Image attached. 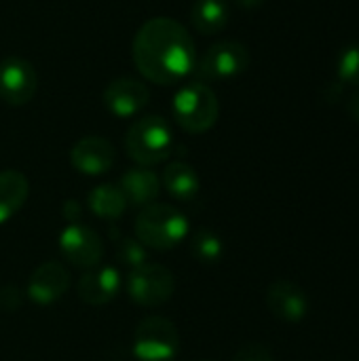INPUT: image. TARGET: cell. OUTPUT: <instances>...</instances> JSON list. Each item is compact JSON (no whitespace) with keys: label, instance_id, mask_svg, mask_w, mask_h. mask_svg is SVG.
Wrapping results in <instances>:
<instances>
[{"label":"cell","instance_id":"6da1fadb","mask_svg":"<svg viewBox=\"0 0 359 361\" xmlns=\"http://www.w3.org/2000/svg\"><path fill=\"white\" fill-rule=\"evenodd\" d=\"M138 72L161 87L182 82L195 72L197 51L188 30L171 17L148 19L133 38Z\"/></svg>","mask_w":359,"mask_h":361},{"label":"cell","instance_id":"7a4b0ae2","mask_svg":"<svg viewBox=\"0 0 359 361\" xmlns=\"http://www.w3.org/2000/svg\"><path fill=\"white\" fill-rule=\"evenodd\" d=\"M188 235V218L165 203L146 205L135 218V237L144 247L165 252L178 247Z\"/></svg>","mask_w":359,"mask_h":361},{"label":"cell","instance_id":"3957f363","mask_svg":"<svg viewBox=\"0 0 359 361\" xmlns=\"http://www.w3.org/2000/svg\"><path fill=\"white\" fill-rule=\"evenodd\" d=\"M174 148V133L169 123L159 114L138 118L125 133V152L142 167L163 163Z\"/></svg>","mask_w":359,"mask_h":361},{"label":"cell","instance_id":"277c9868","mask_svg":"<svg viewBox=\"0 0 359 361\" xmlns=\"http://www.w3.org/2000/svg\"><path fill=\"white\" fill-rule=\"evenodd\" d=\"M176 123L188 133L209 131L220 116V102L214 89L205 82H186L180 87L171 102Z\"/></svg>","mask_w":359,"mask_h":361},{"label":"cell","instance_id":"5b68a950","mask_svg":"<svg viewBox=\"0 0 359 361\" xmlns=\"http://www.w3.org/2000/svg\"><path fill=\"white\" fill-rule=\"evenodd\" d=\"M250 66V51L237 40H222L212 44L195 63V76L199 82L229 80L245 72Z\"/></svg>","mask_w":359,"mask_h":361},{"label":"cell","instance_id":"8992f818","mask_svg":"<svg viewBox=\"0 0 359 361\" xmlns=\"http://www.w3.org/2000/svg\"><path fill=\"white\" fill-rule=\"evenodd\" d=\"M178 349L180 336L169 319L150 315L138 324L133 353L140 361H171L178 355Z\"/></svg>","mask_w":359,"mask_h":361},{"label":"cell","instance_id":"52a82bcc","mask_svg":"<svg viewBox=\"0 0 359 361\" xmlns=\"http://www.w3.org/2000/svg\"><path fill=\"white\" fill-rule=\"evenodd\" d=\"M174 273L161 264L144 262L127 277V294L140 307H161L174 296Z\"/></svg>","mask_w":359,"mask_h":361},{"label":"cell","instance_id":"ba28073f","mask_svg":"<svg viewBox=\"0 0 359 361\" xmlns=\"http://www.w3.org/2000/svg\"><path fill=\"white\" fill-rule=\"evenodd\" d=\"M38 91V74L23 57H6L0 61V97L8 106L28 104Z\"/></svg>","mask_w":359,"mask_h":361},{"label":"cell","instance_id":"9c48e42d","mask_svg":"<svg viewBox=\"0 0 359 361\" xmlns=\"http://www.w3.org/2000/svg\"><path fill=\"white\" fill-rule=\"evenodd\" d=\"M59 250L70 264L87 271L97 269L104 256V245L99 235L83 224H70L63 228V233L59 235Z\"/></svg>","mask_w":359,"mask_h":361},{"label":"cell","instance_id":"30bf717a","mask_svg":"<svg viewBox=\"0 0 359 361\" xmlns=\"http://www.w3.org/2000/svg\"><path fill=\"white\" fill-rule=\"evenodd\" d=\"M148 99H150L148 87L142 80L129 78V76L110 80L102 93V102H104L106 110L116 118L135 116L148 104Z\"/></svg>","mask_w":359,"mask_h":361},{"label":"cell","instance_id":"8fae6325","mask_svg":"<svg viewBox=\"0 0 359 361\" xmlns=\"http://www.w3.org/2000/svg\"><path fill=\"white\" fill-rule=\"evenodd\" d=\"M116 159V150L110 140L99 135L80 137L70 150V163L76 171L85 176H102L106 173Z\"/></svg>","mask_w":359,"mask_h":361},{"label":"cell","instance_id":"7c38bea8","mask_svg":"<svg viewBox=\"0 0 359 361\" xmlns=\"http://www.w3.org/2000/svg\"><path fill=\"white\" fill-rule=\"evenodd\" d=\"M267 307L269 311L288 324H298L305 319L307 311H309V298L305 294L303 288H298L292 281L279 279L275 283H271V288L267 290Z\"/></svg>","mask_w":359,"mask_h":361},{"label":"cell","instance_id":"4fadbf2b","mask_svg":"<svg viewBox=\"0 0 359 361\" xmlns=\"http://www.w3.org/2000/svg\"><path fill=\"white\" fill-rule=\"evenodd\" d=\"M70 286V275L59 262H42L28 281V298L36 305H51L59 300Z\"/></svg>","mask_w":359,"mask_h":361},{"label":"cell","instance_id":"5bb4252c","mask_svg":"<svg viewBox=\"0 0 359 361\" xmlns=\"http://www.w3.org/2000/svg\"><path fill=\"white\" fill-rule=\"evenodd\" d=\"M118 290H121V275L114 267L91 269L78 279V286H76L78 298L91 307L108 305L110 300L116 298Z\"/></svg>","mask_w":359,"mask_h":361},{"label":"cell","instance_id":"9a60e30c","mask_svg":"<svg viewBox=\"0 0 359 361\" xmlns=\"http://www.w3.org/2000/svg\"><path fill=\"white\" fill-rule=\"evenodd\" d=\"M30 182L21 171H0V224L8 222L28 201Z\"/></svg>","mask_w":359,"mask_h":361},{"label":"cell","instance_id":"2e32d148","mask_svg":"<svg viewBox=\"0 0 359 361\" xmlns=\"http://www.w3.org/2000/svg\"><path fill=\"white\" fill-rule=\"evenodd\" d=\"M118 188H121V192H123L127 203L144 205L146 207V205H150L157 199L161 182H159V178L150 169H146V167L140 169L138 167V169H129L123 176Z\"/></svg>","mask_w":359,"mask_h":361},{"label":"cell","instance_id":"e0dca14e","mask_svg":"<svg viewBox=\"0 0 359 361\" xmlns=\"http://www.w3.org/2000/svg\"><path fill=\"white\" fill-rule=\"evenodd\" d=\"M163 186H165V190L174 199H178V201H190V199L197 197V192L201 188V182H199V176L193 169V165H188L184 161H174V163H169L165 167Z\"/></svg>","mask_w":359,"mask_h":361},{"label":"cell","instance_id":"ac0fdd59","mask_svg":"<svg viewBox=\"0 0 359 361\" xmlns=\"http://www.w3.org/2000/svg\"><path fill=\"white\" fill-rule=\"evenodd\" d=\"M229 2L226 0H195L190 8V23L201 34H218L229 23Z\"/></svg>","mask_w":359,"mask_h":361},{"label":"cell","instance_id":"d6986e66","mask_svg":"<svg viewBox=\"0 0 359 361\" xmlns=\"http://www.w3.org/2000/svg\"><path fill=\"white\" fill-rule=\"evenodd\" d=\"M87 205L89 209L97 216V218H104V220H116L121 218V214L125 212L127 207V201L121 192L118 186L114 184H99L95 186L89 197H87Z\"/></svg>","mask_w":359,"mask_h":361},{"label":"cell","instance_id":"ffe728a7","mask_svg":"<svg viewBox=\"0 0 359 361\" xmlns=\"http://www.w3.org/2000/svg\"><path fill=\"white\" fill-rule=\"evenodd\" d=\"M190 254L195 256V260H199L203 264H216L222 258V254H224L222 239L214 231L201 228L190 239Z\"/></svg>","mask_w":359,"mask_h":361},{"label":"cell","instance_id":"44dd1931","mask_svg":"<svg viewBox=\"0 0 359 361\" xmlns=\"http://www.w3.org/2000/svg\"><path fill=\"white\" fill-rule=\"evenodd\" d=\"M339 80L359 87V44L347 47L339 57Z\"/></svg>","mask_w":359,"mask_h":361},{"label":"cell","instance_id":"7402d4cb","mask_svg":"<svg viewBox=\"0 0 359 361\" xmlns=\"http://www.w3.org/2000/svg\"><path fill=\"white\" fill-rule=\"evenodd\" d=\"M116 258L125 267H131V269H135V267H140V264H144L148 260L144 245L140 241H133V239L118 241V245H116Z\"/></svg>","mask_w":359,"mask_h":361},{"label":"cell","instance_id":"603a6c76","mask_svg":"<svg viewBox=\"0 0 359 361\" xmlns=\"http://www.w3.org/2000/svg\"><path fill=\"white\" fill-rule=\"evenodd\" d=\"M233 361H273V353L267 345L252 343V345H243L235 353Z\"/></svg>","mask_w":359,"mask_h":361},{"label":"cell","instance_id":"cb8c5ba5","mask_svg":"<svg viewBox=\"0 0 359 361\" xmlns=\"http://www.w3.org/2000/svg\"><path fill=\"white\" fill-rule=\"evenodd\" d=\"M21 305V292L17 288H2L0 290V307L4 311H15Z\"/></svg>","mask_w":359,"mask_h":361},{"label":"cell","instance_id":"d4e9b609","mask_svg":"<svg viewBox=\"0 0 359 361\" xmlns=\"http://www.w3.org/2000/svg\"><path fill=\"white\" fill-rule=\"evenodd\" d=\"M347 110H349V114H351V116H353V118L359 123V93H355V95H351V97H349Z\"/></svg>","mask_w":359,"mask_h":361},{"label":"cell","instance_id":"484cf974","mask_svg":"<svg viewBox=\"0 0 359 361\" xmlns=\"http://www.w3.org/2000/svg\"><path fill=\"white\" fill-rule=\"evenodd\" d=\"M243 8H254V6H260L264 0H237Z\"/></svg>","mask_w":359,"mask_h":361}]
</instances>
